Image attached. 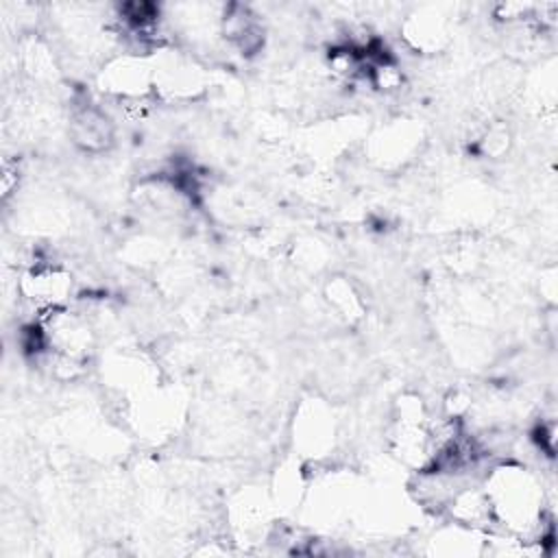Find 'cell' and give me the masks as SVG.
I'll use <instances>...</instances> for the list:
<instances>
[{
    "instance_id": "cell-1",
    "label": "cell",
    "mask_w": 558,
    "mask_h": 558,
    "mask_svg": "<svg viewBox=\"0 0 558 558\" xmlns=\"http://www.w3.org/2000/svg\"><path fill=\"white\" fill-rule=\"evenodd\" d=\"M493 525H501L512 538L523 543H545L551 538L547 519V493L541 477L521 462L490 464L484 480Z\"/></svg>"
},
{
    "instance_id": "cell-2",
    "label": "cell",
    "mask_w": 558,
    "mask_h": 558,
    "mask_svg": "<svg viewBox=\"0 0 558 558\" xmlns=\"http://www.w3.org/2000/svg\"><path fill=\"white\" fill-rule=\"evenodd\" d=\"M98 85L118 100L146 98V94L155 87V68L144 54L122 52L105 61L98 72Z\"/></svg>"
},
{
    "instance_id": "cell-3",
    "label": "cell",
    "mask_w": 558,
    "mask_h": 558,
    "mask_svg": "<svg viewBox=\"0 0 558 558\" xmlns=\"http://www.w3.org/2000/svg\"><path fill=\"white\" fill-rule=\"evenodd\" d=\"M218 35L242 57H255L266 44V28L262 17L248 4L240 2L220 7Z\"/></svg>"
},
{
    "instance_id": "cell-4",
    "label": "cell",
    "mask_w": 558,
    "mask_h": 558,
    "mask_svg": "<svg viewBox=\"0 0 558 558\" xmlns=\"http://www.w3.org/2000/svg\"><path fill=\"white\" fill-rule=\"evenodd\" d=\"M70 140L83 153L98 155L113 146L116 124L102 107L89 100L76 102L70 113Z\"/></svg>"
},
{
    "instance_id": "cell-5",
    "label": "cell",
    "mask_w": 558,
    "mask_h": 558,
    "mask_svg": "<svg viewBox=\"0 0 558 558\" xmlns=\"http://www.w3.org/2000/svg\"><path fill=\"white\" fill-rule=\"evenodd\" d=\"M299 432H301V440L310 451H316L314 456H320L327 447H331L333 442V421L331 414L314 403L307 412L301 414L299 418Z\"/></svg>"
},
{
    "instance_id": "cell-6",
    "label": "cell",
    "mask_w": 558,
    "mask_h": 558,
    "mask_svg": "<svg viewBox=\"0 0 558 558\" xmlns=\"http://www.w3.org/2000/svg\"><path fill=\"white\" fill-rule=\"evenodd\" d=\"M17 181H20L17 161H11V159L7 157L4 163H2V179H0V187H2V198H4V201L17 190Z\"/></svg>"
}]
</instances>
